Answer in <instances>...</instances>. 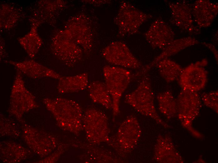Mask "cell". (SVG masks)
Returning a JSON list of instances; mask_svg holds the SVG:
<instances>
[{"label": "cell", "mask_w": 218, "mask_h": 163, "mask_svg": "<svg viewBox=\"0 0 218 163\" xmlns=\"http://www.w3.org/2000/svg\"><path fill=\"white\" fill-rule=\"evenodd\" d=\"M202 99L207 106L218 112V91H215L208 93H204Z\"/></svg>", "instance_id": "cell-22"}, {"label": "cell", "mask_w": 218, "mask_h": 163, "mask_svg": "<svg viewBox=\"0 0 218 163\" xmlns=\"http://www.w3.org/2000/svg\"><path fill=\"white\" fill-rule=\"evenodd\" d=\"M84 1L85 2L97 5L108 3L110 2V1L109 0H85Z\"/></svg>", "instance_id": "cell-24"}, {"label": "cell", "mask_w": 218, "mask_h": 163, "mask_svg": "<svg viewBox=\"0 0 218 163\" xmlns=\"http://www.w3.org/2000/svg\"><path fill=\"white\" fill-rule=\"evenodd\" d=\"M10 111L20 115L35 107L34 97L25 87L21 73L18 71L12 86Z\"/></svg>", "instance_id": "cell-12"}, {"label": "cell", "mask_w": 218, "mask_h": 163, "mask_svg": "<svg viewBox=\"0 0 218 163\" xmlns=\"http://www.w3.org/2000/svg\"><path fill=\"white\" fill-rule=\"evenodd\" d=\"M88 89L90 97L93 103L107 109H112V98L105 83L93 81L88 85Z\"/></svg>", "instance_id": "cell-19"}, {"label": "cell", "mask_w": 218, "mask_h": 163, "mask_svg": "<svg viewBox=\"0 0 218 163\" xmlns=\"http://www.w3.org/2000/svg\"><path fill=\"white\" fill-rule=\"evenodd\" d=\"M177 113L179 117L191 119L197 116L201 107L199 95L196 92L182 89L178 96Z\"/></svg>", "instance_id": "cell-16"}, {"label": "cell", "mask_w": 218, "mask_h": 163, "mask_svg": "<svg viewBox=\"0 0 218 163\" xmlns=\"http://www.w3.org/2000/svg\"><path fill=\"white\" fill-rule=\"evenodd\" d=\"M218 12V4L207 0H197L192 8L193 19L200 28L210 26Z\"/></svg>", "instance_id": "cell-15"}, {"label": "cell", "mask_w": 218, "mask_h": 163, "mask_svg": "<svg viewBox=\"0 0 218 163\" xmlns=\"http://www.w3.org/2000/svg\"><path fill=\"white\" fill-rule=\"evenodd\" d=\"M141 134V128L136 117H127L118 128L116 138L109 143L122 156H125L136 146Z\"/></svg>", "instance_id": "cell-7"}, {"label": "cell", "mask_w": 218, "mask_h": 163, "mask_svg": "<svg viewBox=\"0 0 218 163\" xmlns=\"http://www.w3.org/2000/svg\"><path fill=\"white\" fill-rule=\"evenodd\" d=\"M88 75L84 72L74 76H62L57 86L58 92L64 93L82 91L88 86Z\"/></svg>", "instance_id": "cell-18"}, {"label": "cell", "mask_w": 218, "mask_h": 163, "mask_svg": "<svg viewBox=\"0 0 218 163\" xmlns=\"http://www.w3.org/2000/svg\"><path fill=\"white\" fill-rule=\"evenodd\" d=\"M142 78L137 88L126 94L125 102L142 114L154 119L164 126L166 124L158 114L154 104V96L148 73Z\"/></svg>", "instance_id": "cell-2"}, {"label": "cell", "mask_w": 218, "mask_h": 163, "mask_svg": "<svg viewBox=\"0 0 218 163\" xmlns=\"http://www.w3.org/2000/svg\"><path fill=\"white\" fill-rule=\"evenodd\" d=\"M51 49L57 59L70 67L75 66L82 58V49L65 29L54 33Z\"/></svg>", "instance_id": "cell-5"}, {"label": "cell", "mask_w": 218, "mask_h": 163, "mask_svg": "<svg viewBox=\"0 0 218 163\" xmlns=\"http://www.w3.org/2000/svg\"><path fill=\"white\" fill-rule=\"evenodd\" d=\"M207 64L204 59L182 69L179 77L182 89L197 92L204 88L207 80V72L204 67Z\"/></svg>", "instance_id": "cell-10"}, {"label": "cell", "mask_w": 218, "mask_h": 163, "mask_svg": "<svg viewBox=\"0 0 218 163\" xmlns=\"http://www.w3.org/2000/svg\"><path fill=\"white\" fill-rule=\"evenodd\" d=\"M155 66L162 77L168 83L177 79L183 69L179 64L168 58L161 60Z\"/></svg>", "instance_id": "cell-20"}, {"label": "cell", "mask_w": 218, "mask_h": 163, "mask_svg": "<svg viewBox=\"0 0 218 163\" xmlns=\"http://www.w3.org/2000/svg\"><path fill=\"white\" fill-rule=\"evenodd\" d=\"M18 71L33 79L49 77L59 80L62 76L54 70L32 60L21 62L7 61Z\"/></svg>", "instance_id": "cell-17"}, {"label": "cell", "mask_w": 218, "mask_h": 163, "mask_svg": "<svg viewBox=\"0 0 218 163\" xmlns=\"http://www.w3.org/2000/svg\"><path fill=\"white\" fill-rule=\"evenodd\" d=\"M203 45L208 48L213 53L215 56L216 61L218 62V51L214 46L212 44L205 42H202Z\"/></svg>", "instance_id": "cell-23"}, {"label": "cell", "mask_w": 218, "mask_h": 163, "mask_svg": "<svg viewBox=\"0 0 218 163\" xmlns=\"http://www.w3.org/2000/svg\"><path fill=\"white\" fill-rule=\"evenodd\" d=\"M82 121L83 129L89 142L95 144L109 143L108 118L103 112L94 108H88L83 113Z\"/></svg>", "instance_id": "cell-6"}, {"label": "cell", "mask_w": 218, "mask_h": 163, "mask_svg": "<svg viewBox=\"0 0 218 163\" xmlns=\"http://www.w3.org/2000/svg\"><path fill=\"white\" fill-rule=\"evenodd\" d=\"M45 103L48 108L62 126L77 135L83 130V113L80 106L75 101L63 98L48 99Z\"/></svg>", "instance_id": "cell-1"}, {"label": "cell", "mask_w": 218, "mask_h": 163, "mask_svg": "<svg viewBox=\"0 0 218 163\" xmlns=\"http://www.w3.org/2000/svg\"><path fill=\"white\" fill-rule=\"evenodd\" d=\"M174 34L170 26L162 18H158L151 24L144 35L153 48L162 50L174 39Z\"/></svg>", "instance_id": "cell-13"}, {"label": "cell", "mask_w": 218, "mask_h": 163, "mask_svg": "<svg viewBox=\"0 0 218 163\" xmlns=\"http://www.w3.org/2000/svg\"><path fill=\"white\" fill-rule=\"evenodd\" d=\"M102 55L109 63L116 66L134 69L142 67L127 45L121 41L110 43L103 49Z\"/></svg>", "instance_id": "cell-9"}, {"label": "cell", "mask_w": 218, "mask_h": 163, "mask_svg": "<svg viewBox=\"0 0 218 163\" xmlns=\"http://www.w3.org/2000/svg\"><path fill=\"white\" fill-rule=\"evenodd\" d=\"M65 29L83 52L90 53L93 46V32L91 20L87 15L81 13L73 16L66 22Z\"/></svg>", "instance_id": "cell-8"}, {"label": "cell", "mask_w": 218, "mask_h": 163, "mask_svg": "<svg viewBox=\"0 0 218 163\" xmlns=\"http://www.w3.org/2000/svg\"><path fill=\"white\" fill-rule=\"evenodd\" d=\"M199 43L195 38L191 37H187L174 39L164 49L162 52L156 57L150 63L141 68L137 72L138 76H143L147 74L151 69L155 66L156 64L161 60L168 58L182 50Z\"/></svg>", "instance_id": "cell-14"}, {"label": "cell", "mask_w": 218, "mask_h": 163, "mask_svg": "<svg viewBox=\"0 0 218 163\" xmlns=\"http://www.w3.org/2000/svg\"><path fill=\"white\" fill-rule=\"evenodd\" d=\"M171 17L170 23L190 35L200 34V28L194 24L192 8L185 1L169 2Z\"/></svg>", "instance_id": "cell-11"}, {"label": "cell", "mask_w": 218, "mask_h": 163, "mask_svg": "<svg viewBox=\"0 0 218 163\" xmlns=\"http://www.w3.org/2000/svg\"><path fill=\"white\" fill-rule=\"evenodd\" d=\"M105 83L111 96L114 116L120 112L121 97L128 87L131 78V73L123 68L106 65L103 69Z\"/></svg>", "instance_id": "cell-4"}, {"label": "cell", "mask_w": 218, "mask_h": 163, "mask_svg": "<svg viewBox=\"0 0 218 163\" xmlns=\"http://www.w3.org/2000/svg\"><path fill=\"white\" fill-rule=\"evenodd\" d=\"M152 17L129 2L122 1L114 19V23L118 28V36L123 38L137 33L141 26Z\"/></svg>", "instance_id": "cell-3"}, {"label": "cell", "mask_w": 218, "mask_h": 163, "mask_svg": "<svg viewBox=\"0 0 218 163\" xmlns=\"http://www.w3.org/2000/svg\"><path fill=\"white\" fill-rule=\"evenodd\" d=\"M160 112L167 118H171L177 113V105L171 92L166 91L157 96Z\"/></svg>", "instance_id": "cell-21"}]
</instances>
